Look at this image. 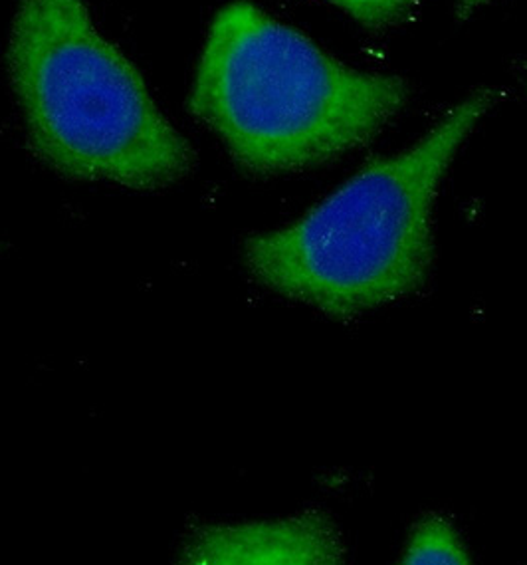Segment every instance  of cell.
I'll return each instance as SVG.
<instances>
[{"label":"cell","mask_w":527,"mask_h":565,"mask_svg":"<svg viewBox=\"0 0 527 565\" xmlns=\"http://www.w3.org/2000/svg\"><path fill=\"white\" fill-rule=\"evenodd\" d=\"M496 96L474 92L415 146L373 161L293 225L250 236L246 270L264 288L333 320L409 298L434 263L440 185Z\"/></svg>","instance_id":"obj_1"},{"label":"cell","mask_w":527,"mask_h":565,"mask_svg":"<svg viewBox=\"0 0 527 565\" xmlns=\"http://www.w3.org/2000/svg\"><path fill=\"white\" fill-rule=\"evenodd\" d=\"M409 82L345 66L252 2L208 30L189 109L256 175L325 166L372 143L399 116Z\"/></svg>","instance_id":"obj_2"},{"label":"cell","mask_w":527,"mask_h":565,"mask_svg":"<svg viewBox=\"0 0 527 565\" xmlns=\"http://www.w3.org/2000/svg\"><path fill=\"white\" fill-rule=\"evenodd\" d=\"M9 76L32 151L58 175L159 191L193 173V147L84 0H20Z\"/></svg>","instance_id":"obj_3"},{"label":"cell","mask_w":527,"mask_h":565,"mask_svg":"<svg viewBox=\"0 0 527 565\" xmlns=\"http://www.w3.org/2000/svg\"><path fill=\"white\" fill-rule=\"evenodd\" d=\"M347 556L342 530L322 510L195 530L183 547L193 565H337Z\"/></svg>","instance_id":"obj_4"},{"label":"cell","mask_w":527,"mask_h":565,"mask_svg":"<svg viewBox=\"0 0 527 565\" xmlns=\"http://www.w3.org/2000/svg\"><path fill=\"white\" fill-rule=\"evenodd\" d=\"M400 562L407 565H464L472 562L459 527L442 514H427L410 527Z\"/></svg>","instance_id":"obj_5"},{"label":"cell","mask_w":527,"mask_h":565,"mask_svg":"<svg viewBox=\"0 0 527 565\" xmlns=\"http://www.w3.org/2000/svg\"><path fill=\"white\" fill-rule=\"evenodd\" d=\"M347 12L365 29L383 32L400 26L412 17L422 0H325Z\"/></svg>","instance_id":"obj_6"},{"label":"cell","mask_w":527,"mask_h":565,"mask_svg":"<svg viewBox=\"0 0 527 565\" xmlns=\"http://www.w3.org/2000/svg\"><path fill=\"white\" fill-rule=\"evenodd\" d=\"M490 0H456V19L466 20Z\"/></svg>","instance_id":"obj_7"}]
</instances>
